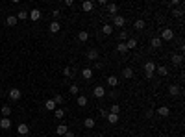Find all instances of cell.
<instances>
[{
    "mask_svg": "<svg viewBox=\"0 0 185 137\" xmlns=\"http://www.w3.org/2000/svg\"><path fill=\"white\" fill-rule=\"evenodd\" d=\"M143 71H145V76L148 78V80H152L154 78V74H155V63L150 59V61H146L145 65H143Z\"/></svg>",
    "mask_w": 185,
    "mask_h": 137,
    "instance_id": "1",
    "label": "cell"
},
{
    "mask_svg": "<svg viewBox=\"0 0 185 137\" xmlns=\"http://www.w3.org/2000/svg\"><path fill=\"white\" fill-rule=\"evenodd\" d=\"M85 59H89V61H98V59H100L98 48H89V50L85 52Z\"/></svg>",
    "mask_w": 185,
    "mask_h": 137,
    "instance_id": "2",
    "label": "cell"
},
{
    "mask_svg": "<svg viewBox=\"0 0 185 137\" xmlns=\"http://www.w3.org/2000/svg\"><path fill=\"white\" fill-rule=\"evenodd\" d=\"M161 41H172L174 39V30L172 28H163L161 30Z\"/></svg>",
    "mask_w": 185,
    "mask_h": 137,
    "instance_id": "3",
    "label": "cell"
},
{
    "mask_svg": "<svg viewBox=\"0 0 185 137\" xmlns=\"http://www.w3.org/2000/svg\"><path fill=\"white\" fill-rule=\"evenodd\" d=\"M8 97H9V100H11V102H17V100H20L22 93H20V89L11 87V89H9V93H8Z\"/></svg>",
    "mask_w": 185,
    "mask_h": 137,
    "instance_id": "4",
    "label": "cell"
},
{
    "mask_svg": "<svg viewBox=\"0 0 185 137\" xmlns=\"http://www.w3.org/2000/svg\"><path fill=\"white\" fill-rule=\"evenodd\" d=\"M170 61H172V65H176V67H181L183 65V54H170Z\"/></svg>",
    "mask_w": 185,
    "mask_h": 137,
    "instance_id": "5",
    "label": "cell"
},
{
    "mask_svg": "<svg viewBox=\"0 0 185 137\" xmlns=\"http://www.w3.org/2000/svg\"><path fill=\"white\" fill-rule=\"evenodd\" d=\"M124 24H126V19H124L122 15H115V17H113V24H111V26H117V28H122Z\"/></svg>",
    "mask_w": 185,
    "mask_h": 137,
    "instance_id": "6",
    "label": "cell"
},
{
    "mask_svg": "<svg viewBox=\"0 0 185 137\" xmlns=\"http://www.w3.org/2000/svg\"><path fill=\"white\" fill-rule=\"evenodd\" d=\"M92 95H95L96 98H104L106 97V87L104 85H96L95 89H92Z\"/></svg>",
    "mask_w": 185,
    "mask_h": 137,
    "instance_id": "7",
    "label": "cell"
},
{
    "mask_svg": "<svg viewBox=\"0 0 185 137\" xmlns=\"http://www.w3.org/2000/svg\"><path fill=\"white\" fill-rule=\"evenodd\" d=\"M157 115L159 117H169L170 115V107L169 106H159L157 107Z\"/></svg>",
    "mask_w": 185,
    "mask_h": 137,
    "instance_id": "8",
    "label": "cell"
},
{
    "mask_svg": "<svg viewBox=\"0 0 185 137\" xmlns=\"http://www.w3.org/2000/svg\"><path fill=\"white\" fill-rule=\"evenodd\" d=\"M180 93H181V87H180V85H176V83L169 85V95H170V97H178Z\"/></svg>",
    "mask_w": 185,
    "mask_h": 137,
    "instance_id": "9",
    "label": "cell"
},
{
    "mask_svg": "<svg viewBox=\"0 0 185 137\" xmlns=\"http://www.w3.org/2000/svg\"><path fill=\"white\" fill-rule=\"evenodd\" d=\"M145 26H146V22H145L143 19H137V20L133 22V28H135L137 32H145Z\"/></svg>",
    "mask_w": 185,
    "mask_h": 137,
    "instance_id": "10",
    "label": "cell"
},
{
    "mask_svg": "<svg viewBox=\"0 0 185 137\" xmlns=\"http://www.w3.org/2000/svg\"><path fill=\"white\" fill-rule=\"evenodd\" d=\"M17 133H19V135H28V133H30L28 124H24V122H22V124H19V126H17Z\"/></svg>",
    "mask_w": 185,
    "mask_h": 137,
    "instance_id": "11",
    "label": "cell"
},
{
    "mask_svg": "<svg viewBox=\"0 0 185 137\" xmlns=\"http://www.w3.org/2000/svg\"><path fill=\"white\" fill-rule=\"evenodd\" d=\"M155 72L159 76H169V68L165 65H155Z\"/></svg>",
    "mask_w": 185,
    "mask_h": 137,
    "instance_id": "12",
    "label": "cell"
},
{
    "mask_svg": "<svg viewBox=\"0 0 185 137\" xmlns=\"http://www.w3.org/2000/svg\"><path fill=\"white\" fill-rule=\"evenodd\" d=\"M107 85L115 89V87H117V85H119V76H115V74H111V76H107Z\"/></svg>",
    "mask_w": 185,
    "mask_h": 137,
    "instance_id": "13",
    "label": "cell"
},
{
    "mask_svg": "<svg viewBox=\"0 0 185 137\" xmlns=\"http://www.w3.org/2000/svg\"><path fill=\"white\" fill-rule=\"evenodd\" d=\"M0 128H2V130H9V128H11V119H9V117L0 119Z\"/></svg>",
    "mask_w": 185,
    "mask_h": 137,
    "instance_id": "14",
    "label": "cell"
},
{
    "mask_svg": "<svg viewBox=\"0 0 185 137\" xmlns=\"http://www.w3.org/2000/svg\"><path fill=\"white\" fill-rule=\"evenodd\" d=\"M28 19H32V20H39L41 19V11L35 8V9H32V11H28Z\"/></svg>",
    "mask_w": 185,
    "mask_h": 137,
    "instance_id": "15",
    "label": "cell"
},
{
    "mask_svg": "<svg viewBox=\"0 0 185 137\" xmlns=\"http://www.w3.org/2000/svg\"><path fill=\"white\" fill-rule=\"evenodd\" d=\"M76 104H78L80 107H85V106L89 104V100H87V97H85V95H78V98H76Z\"/></svg>",
    "mask_w": 185,
    "mask_h": 137,
    "instance_id": "16",
    "label": "cell"
},
{
    "mask_svg": "<svg viewBox=\"0 0 185 137\" xmlns=\"http://www.w3.org/2000/svg\"><path fill=\"white\" fill-rule=\"evenodd\" d=\"M92 8H95V4L91 2V0H85V2H82V9L85 11V13H89V11H92Z\"/></svg>",
    "mask_w": 185,
    "mask_h": 137,
    "instance_id": "17",
    "label": "cell"
},
{
    "mask_svg": "<svg viewBox=\"0 0 185 137\" xmlns=\"http://www.w3.org/2000/svg\"><path fill=\"white\" fill-rule=\"evenodd\" d=\"M48 30H50V33H58V32L61 30L59 22H58V20H52V22H50V26H48Z\"/></svg>",
    "mask_w": 185,
    "mask_h": 137,
    "instance_id": "18",
    "label": "cell"
},
{
    "mask_svg": "<svg viewBox=\"0 0 185 137\" xmlns=\"http://www.w3.org/2000/svg\"><path fill=\"white\" fill-rule=\"evenodd\" d=\"M150 47L152 48H159V47H163V41H161L159 37H152L150 39Z\"/></svg>",
    "mask_w": 185,
    "mask_h": 137,
    "instance_id": "19",
    "label": "cell"
},
{
    "mask_svg": "<svg viewBox=\"0 0 185 137\" xmlns=\"http://www.w3.org/2000/svg\"><path fill=\"white\" fill-rule=\"evenodd\" d=\"M82 76H83V80H85V82H89V80L92 78V68H89V67H87V68H83V71H82Z\"/></svg>",
    "mask_w": 185,
    "mask_h": 137,
    "instance_id": "20",
    "label": "cell"
},
{
    "mask_svg": "<svg viewBox=\"0 0 185 137\" xmlns=\"http://www.w3.org/2000/svg\"><path fill=\"white\" fill-rule=\"evenodd\" d=\"M122 78H126V80H131L133 78V68L131 67H126L124 71H122Z\"/></svg>",
    "mask_w": 185,
    "mask_h": 137,
    "instance_id": "21",
    "label": "cell"
},
{
    "mask_svg": "<svg viewBox=\"0 0 185 137\" xmlns=\"http://www.w3.org/2000/svg\"><path fill=\"white\" fill-rule=\"evenodd\" d=\"M106 119H107L109 124H117V122H119V115H115V113H107Z\"/></svg>",
    "mask_w": 185,
    "mask_h": 137,
    "instance_id": "22",
    "label": "cell"
},
{
    "mask_svg": "<svg viewBox=\"0 0 185 137\" xmlns=\"http://www.w3.org/2000/svg\"><path fill=\"white\" fill-rule=\"evenodd\" d=\"M106 8H107V11L111 13V17H115V15H117V11H119V6H117V4H107Z\"/></svg>",
    "mask_w": 185,
    "mask_h": 137,
    "instance_id": "23",
    "label": "cell"
},
{
    "mask_svg": "<svg viewBox=\"0 0 185 137\" xmlns=\"http://www.w3.org/2000/svg\"><path fill=\"white\" fill-rule=\"evenodd\" d=\"M17 22H19V20H17V17H15V15H9V17L6 19V24H8V26H11V28H13V26H17Z\"/></svg>",
    "mask_w": 185,
    "mask_h": 137,
    "instance_id": "24",
    "label": "cell"
},
{
    "mask_svg": "<svg viewBox=\"0 0 185 137\" xmlns=\"http://www.w3.org/2000/svg\"><path fill=\"white\" fill-rule=\"evenodd\" d=\"M126 47H128V50H133V48H137V39L130 37V39L126 41Z\"/></svg>",
    "mask_w": 185,
    "mask_h": 137,
    "instance_id": "25",
    "label": "cell"
},
{
    "mask_svg": "<svg viewBox=\"0 0 185 137\" xmlns=\"http://www.w3.org/2000/svg\"><path fill=\"white\" fill-rule=\"evenodd\" d=\"M170 15L176 17V19H181V17H183V8H174V9L170 11Z\"/></svg>",
    "mask_w": 185,
    "mask_h": 137,
    "instance_id": "26",
    "label": "cell"
},
{
    "mask_svg": "<svg viewBox=\"0 0 185 137\" xmlns=\"http://www.w3.org/2000/svg\"><path fill=\"white\" fill-rule=\"evenodd\" d=\"M67 132H68V126H67V124H59V126L56 128V133H58V135H65Z\"/></svg>",
    "mask_w": 185,
    "mask_h": 137,
    "instance_id": "27",
    "label": "cell"
},
{
    "mask_svg": "<svg viewBox=\"0 0 185 137\" xmlns=\"http://www.w3.org/2000/svg\"><path fill=\"white\" fill-rule=\"evenodd\" d=\"M63 76H65V78H74L72 67H65V68H63Z\"/></svg>",
    "mask_w": 185,
    "mask_h": 137,
    "instance_id": "28",
    "label": "cell"
},
{
    "mask_svg": "<svg viewBox=\"0 0 185 137\" xmlns=\"http://www.w3.org/2000/svg\"><path fill=\"white\" fill-rule=\"evenodd\" d=\"M83 124H85V128H87V130H92V128H95V124H96V122H95V119L87 117V119L83 121Z\"/></svg>",
    "mask_w": 185,
    "mask_h": 137,
    "instance_id": "29",
    "label": "cell"
},
{
    "mask_svg": "<svg viewBox=\"0 0 185 137\" xmlns=\"http://www.w3.org/2000/svg\"><path fill=\"white\" fill-rule=\"evenodd\" d=\"M15 17H17V20H26V19H28V11H26V9H20Z\"/></svg>",
    "mask_w": 185,
    "mask_h": 137,
    "instance_id": "30",
    "label": "cell"
},
{
    "mask_svg": "<svg viewBox=\"0 0 185 137\" xmlns=\"http://www.w3.org/2000/svg\"><path fill=\"white\" fill-rule=\"evenodd\" d=\"M87 39H89V32H87V30H82V32L78 33V41H82V43H85Z\"/></svg>",
    "mask_w": 185,
    "mask_h": 137,
    "instance_id": "31",
    "label": "cell"
},
{
    "mask_svg": "<svg viewBox=\"0 0 185 137\" xmlns=\"http://www.w3.org/2000/svg\"><path fill=\"white\" fill-rule=\"evenodd\" d=\"M44 107L48 109V111H54V109H56V102H54L52 98H48V100L44 102Z\"/></svg>",
    "mask_w": 185,
    "mask_h": 137,
    "instance_id": "32",
    "label": "cell"
},
{
    "mask_svg": "<svg viewBox=\"0 0 185 137\" xmlns=\"http://www.w3.org/2000/svg\"><path fill=\"white\" fill-rule=\"evenodd\" d=\"M2 117H11V106H2Z\"/></svg>",
    "mask_w": 185,
    "mask_h": 137,
    "instance_id": "33",
    "label": "cell"
},
{
    "mask_svg": "<svg viewBox=\"0 0 185 137\" xmlns=\"http://www.w3.org/2000/svg\"><path fill=\"white\" fill-rule=\"evenodd\" d=\"M102 33H104V35H111V33H113V26H111V24H104V26H102Z\"/></svg>",
    "mask_w": 185,
    "mask_h": 137,
    "instance_id": "34",
    "label": "cell"
},
{
    "mask_svg": "<svg viewBox=\"0 0 185 137\" xmlns=\"http://www.w3.org/2000/svg\"><path fill=\"white\" fill-rule=\"evenodd\" d=\"M68 93H71V95H76V97H78V95H80V87H78L76 83H72L71 87H68Z\"/></svg>",
    "mask_w": 185,
    "mask_h": 137,
    "instance_id": "35",
    "label": "cell"
},
{
    "mask_svg": "<svg viewBox=\"0 0 185 137\" xmlns=\"http://www.w3.org/2000/svg\"><path fill=\"white\" fill-rule=\"evenodd\" d=\"M54 115H56V119H63V117H65V109L56 107V109H54Z\"/></svg>",
    "mask_w": 185,
    "mask_h": 137,
    "instance_id": "36",
    "label": "cell"
},
{
    "mask_svg": "<svg viewBox=\"0 0 185 137\" xmlns=\"http://www.w3.org/2000/svg\"><path fill=\"white\" fill-rule=\"evenodd\" d=\"M117 52H120V54H126V52H128L126 43H119V44H117Z\"/></svg>",
    "mask_w": 185,
    "mask_h": 137,
    "instance_id": "37",
    "label": "cell"
},
{
    "mask_svg": "<svg viewBox=\"0 0 185 137\" xmlns=\"http://www.w3.org/2000/svg\"><path fill=\"white\" fill-rule=\"evenodd\" d=\"M119 111H120V106H119V104H111L109 113H115V115H119Z\"/></svg>",
    "mask_w": 185,
    "mask_h": 137,
    "instance_id": "38",
    "label": "cell"
},
{
    "mask_svg": "<svg viewBox=\"0 0 185 137\" xmlns=\"http://www.w3.org/2000/svg\"><path fill=\"white\" fill-rule=\"evenodd\" d=\"M106 95H107L109 98H117V97H119V91H117V89H111L109 93H106Z\"/></svg>",
    "mask_w": 185,
    "mask_h": 137,
    "instance_id": "39",
    "label": "cell"
},
{
    "mask_svg": "<svg viewBox=\"0 0 185 137\" xmlns=\"http://www.w3.org/2000/svg\"><path fill=\"white\" fill-rule=\"evenodd\" d=\"M180 4H181L180 0H170V2H169V6H170L172 9H174V8H180Z\"/></svg>",
    "mask_w": 185,
    "mask_h": 137,
    "instance_id": "40",
    "label": "cell"
},
{
    "mask_svg": "<svg viewBox=\"0 0 185 137\" xmlns=\"http://www.w3.org/2000/svg\"><path fill=\"white\" fill-rule=\"evenodd\" d=\"M119 39H120V41H122V43H124V41H126V39H128V32H124V30H122V32H120V33H119Z\"/></svg>",
    "mask_w": 185,
    "mask_h": 137,
    "instance_id": "41",
    "label": "cell"
},
{
    "mask_svg": "<svg viewBox=\"0 0 185 137\" xmlns=\"http://www.w3.org/2000/svg\"><path fill=\"white\" fill-rule=\"evenodd\" d=\"M52 17H54V20H58V19L61 17V11H59V9H54V11H52Z\"/></svg>",
    "mask_w": 185,
    "mask_h": 137,
    "instance_id": "42",
    "label": "cell"
},
{
    "mask_svg": "<svg viewBox=\"0 0 185 137\" xmlns=\"http://www.w3.org/2000/svg\"><path fill=\"white\" fill-rule=\"evenodd\" d=\"M52 100H54V102H56V106H58V104H61V102H63V97H61V95H56Z\"/></svg>",
    "mask_w": 185,
    "mask_h": 137,
    "instance_id": "43",
    "label": "cell"
},
{
    "mask_svg": "<svg viewBox=\"0 0 185 137\" xmlns=\"http://www.w3.org/2000/svg\"><path fill=\"white\" fill-rule=\"evenodd\" d=\"M107 113H109L107 109H100V111H98V115H100L102 119H106V117H107Z\"/></svg>",
    "mask_w": 185,
    "mask_h": 137,
    "instance_id": "44",
    "label": "cell"
},
{
    "mask_svg": "<svg viewBox=\"0 0 185 137\" xmlns=\"http://www.w3.org/2000/svg\"><path fill=\"white\" fill-rule=\"evenodd\" d=\"M152 115H154V111H152V109H146V113H145V117H146V119H152Z\"/></svg>",
    "mask_w": 185,
    "mask_h": 137,
    "instance_id": "45",
    "label": "cell"
},
{
    "mask_svg": "<svg viewBox=\"0 0 185 137\" xmlns=\"http://www.w3.org/2000/svg\"><path fill=\"white\" fill-rule=\"evenodd\" d=\"M65 6L67 8H72L74 6V0H65Z\"/></svg>",
    "mask_w": 185,
    "mask_h": 137,
    "instance_id": "46",
    "label": "cell"
},
{
    "mask_svg": "<svg viewBox=\"0 0 185 137\" xmlns=\"http://www.w3.org/2000/svg\"><path fill=\"white\" fill-rule=\"evenodd\" d=\"M157 22H159V24H161V22H165V17L163 15H157Z\"/></svg>",
    "mask_w": 185,
    "mask_h": 137,
    "instance_id": "47",
    "label": "cell"
},
{
    "mask_svg": "<svg viewBox=\"0 0 185 137\" xmlns=\"http://www.w3.org/2000/svg\"><path fill=\"white\" fill-rule=\"evenodd\" d=\"M95 67L96 68H102V61H95Z\"/></svg>",
    "mask_w": 185,
    "mask_h": 137,
    "instance_id": "48",
    "label": "cell"
},
{
    "mask_svg": "<svg viewBox=\"0 0 185 137\" xmlns=\"http://www.w3.org/2000/svg\"><path fill=\"white\" fill-rule=\"evenodd\" d=\"M65 137H74V133H72V132H71V130H68V132H67V133H65Z\"/></svg>",
    "mask_w": 185,
    "mask_h": 137,
    "instance_id": "49",
    "label": "cell"
},
{
    "mask_svg": "<svg viewBox=\"0 0 185 137\" xmlns=\"http://www.w3.org/2000/svg\"><path fill=\"white\" fill-rule=\"evenodd\" d=\"M91 137H95V135H91Z\"/></svg>",
    "mask_w": 185,
    "mask_h": 137,
    "instance_id": "50",
    "label": "cell"
},
{
    "mask_svg": "<svg viewBox=\"0 0 185 137\" xmlns=\"http://www.w3.org/2000/svg\"><path fill=\"white\" fill-rule=\"evenodd\" d=\"M4 137H6V135H4Z\"/></svg>",
    "mask_w": 185,
    "mask_h": 137,
    "instance_id": "51",
    "label": "cell"
}]
</instances>
